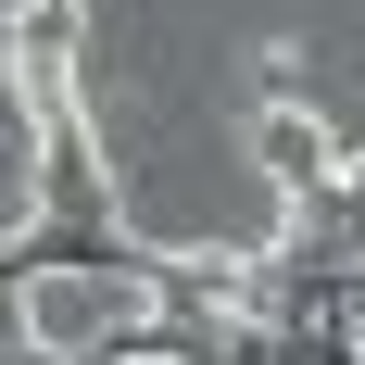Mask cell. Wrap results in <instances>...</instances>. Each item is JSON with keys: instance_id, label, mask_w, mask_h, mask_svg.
<instances>
[{"instance_id": "obj_1", "label": "cell", "mask_w": 365, "mask_h": 365, "mask_svg": "<svg viewBox=\"0 0 365 365\" xmlns=\"http://www.w3.org/2000/svg\"><path fill=\"white\" fill-rule=\"evenodd\" d=\"M13 315H26V340H38L51 365H88V353H113V340H139L151 302L126 290V277H101V264H38Z\"/></svg>"}]
</instances>
